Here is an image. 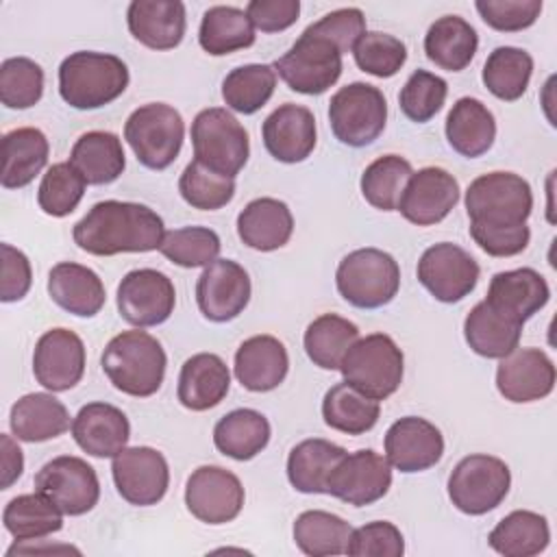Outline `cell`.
Here are the masks:
<instances>
[{
  "label": "cell",
  "mask_w": 557,
  "mask_h": 557,
  "mask_svg": "<svg viewBox=\"0 0 557 557\" xmlns=\"http://www.w3.org/2000/svg\"><path fill=\"white\" fill-rule=\"evenodd\" d=\"M276 72L268 63H248L231 70L222 81V100L228 109L252 115L272 98Z\"/></svg>",
  "instance_id": "cell-46"
},
{
  "label": "cell",
  "mask_w": 557,
  "mask_h": 557,
  "mask_svg": "<svg viewBox=\"0 0 557 557\" xmlns=\"http://www.w3.org/2000/svg\"><path fill=\"white\" fill-rule=\"evenodd\" d=\"M481 20L500 33H518L535 24L542 13V0H476Z\"/></svg>",
  "instance_id": "cell-55"
},
{
  "label": "cell",
  "mask_w": 557,
  "mask_h": 557,
  "mask_svg": "<svg viewBox=\"0 0 557 557\" xmlns=\"http://www.w3.org/2000/svg\"><path fill=\"white\" fill-rule=\"evenodd\" d=\"M231 387V372L224 359L215 352L191 355L178 374L176 396L189 411H207L220 405Z\"/></svg>",
  "instance_id": "cell-28"
},
{
  "label": "cell",
  "mask_w": 557,
  "mask_h": 557,
  "mask_svg": "<svg viewBox=\"0 0 557 557\" xmlns=\"http://www.w3.org/2000/svg\"><path fill=\"white\" fill-rule=\"evenodd\" d=\"M383 446L389 466L405 474L429 470L440 463L444 455V437L440 429L420 416L396 420L387 429Z\"/></svg>",
  "instance_id": "cell-21"
},
{
  "label": "cell",
  "mask_w": 557,
  "mask_h": 557,
  "mask_svg": "<svg viewBox=\"0 0 557 557\" xmlns=\"http://www.w3.org/2000/svg\"><path fill=\"white\" fill-rule=\"evenodd\" d=\"M70 163L81 172L87 185H109L126 168L122 139L109 131L83 133L70 152Z\"/></svg>",
  "instance_id": "cell-36"
},
{
  "label": "cell",
  "mask_w": 557,
  "mask_h": 557,
  "mask_svg": "<svg viewBox=\"0 0 557 557\" xmlns=\"http://www.w3.org/2000/svg\"><path fill=\"white\" fill-rule=\"evenodd\" d=\"M255 26L244 9L215 4L205 11L198 44L211 57H224L255 44Z\"/></svg>",
  "instance_id": "cell-41"
},
{
  "label": "cell",
  "mask_w": 557,
  "mask_h": 557,
  "mask_svg": "<svg viewBox=\"0 0 557 557\" xmlns=\"http://www.w3.org/2000/svg\"><path fill=\"white\" fill-rule=\"evenodd\" d=\"M474 244L490 257H513L520 255L531 239L527 224L513 228H487V226H468Z\"/></svg>",
  "instance_id": "cell-57"
},
{
  "label": "cell",
  "mask_w": 557,
  "mask_h": 557,
  "mask_svg": "<svg viewBox=\"0 0 557 557\" xmlns=\"http://www.w3.org/2000/svg\"><path fill=\"white\" fill-rule=\"evenodd\" d=\"M446 487L450 503L461 513L483 516L507 498L511 487V472L503 459L474 453L463 457L453 468Z\"/></svg>",
  "instance_id": "cell-9"
},
{
  "label": "cell",
  "mask_w": 557,
  "mask_h": 557,
  "mask_svg": "<svg viewBox=\"0 0 557 557\" xmlns=\"http://www.w3.org/2000/svg\"><path fill=\"white\" fill-rule=\"evenodd\" d=\"M111 474L117 494L135 505H157L170 485V468L165 457L150 446H126L111 461Z\"/></svg>",
  "instance_id": "cell-15"
},
{
  "label": "cell",
  "mask_w": 557,
  "mask_h": 557,
  "mask_svg": "<svg viewBox=\"0 0 557 557\" xmlns=\"http://www.w3.org/2000/svg\"><path fill=\"white\" fill-rule=\"evenodd\" d=\"M48 139L39 128L22 126L2 137V174L4 189H20L35 181L48 163Z\"/></svg>",
  "instance_id": "cell-34"
},
{
  "label": "cell",
  "mask_w": 557,
  "mask_h": 557,
  "mask_svg": "<svg viewBox=\"0 0 557 557\" xmlns=\"http://www.w3.org/2000/svg\"><path fill=\"white\" fill-rule=\"evenodd\" d=\"M387 102L379 87L370 83H350L337 89L329 102V124L333 135L350 146L372 144L385 128Z\"/></svg>",
  "instance_id": "cell-10"
},
{
  "label": "cell",
  "mask_w": 557,
  "mask_h": 557,
  "mask_svg": "<svg viewBox=\"0 0 557 557\" xmlns=\"http://www.w3.org/2000/svg\"><path fill=\"white\" fill-rule=\"evenodd\" d=\"M233 368L242 387L250 392H272L287 376V348L274 335H252L239 344Z\"/></svg>",
  "instance_id": "cell-27"
},
{
  "label": "cell",
  "mask_w": 557,
  "mask_h": 557,
  "mask_svg": "<svg viewBox=\"0 0 557 557\" xmlns=\"http://www.w3.org/2000/svg\"><path fill=\"white\" fill-rule=\"evenodd\" d=\"M115 300L120 315L128 324L148 329L163 324L172 315L176 289L168 274L152 268H139L124 274Z\"/></svg>",
  "instance_id": "cell-14"
},
{
  "label": "cell",
  "mask_w": 557,
  "mask_h": 557,
  "mask_svg": "<svg viewBox=\"0 0 557 557\" xmlns=\"http://www.w3.org/2000/svg\"><path fill=\"white\" fill-rule=\"evenodd\" d=\"M459 202V183L444 168H422L413 172L405 185L398 209L403 218L416 226L442 222Z\"/></svg>",
  "instance_id": "cell-20"
},
{
  "label": "cell",
  "mask_w": 557,
  "mask_h": 557,
  "mask_svg": "<svg viewBox=\"0 0 557 557\" xmlns=\"http://www.w3.org/2000/svg\"><path fill=\"white\" fill-rule=\"evenodd\" d=\"M355 63L361 72L372 74L376 78H389L400 72L407 61V46L381 30H366L352 48Z\"/></svg>",
  "instance_id": "cell-52"
},
{
  "label": "cell",
  "mask_w": 557,
  "mask_h": 557,
  "mask_svg": "<svg viewBox=\"0 0 557 557\" xmlns=\"http://www.w3.org/2000/svg\"><path fill=\"white\" fill-rule=\"evenodd\" d=\"M2 283L0 300L15 302L22 300L33 283V270L28 257L11 244H2Z\"/></svg>",
  "instance_id": "cell-58"
},
{
  "label": "cell",
  "mask_w": 557,
  "mask_h": 557,
  "mask_svg": "<svg viewBox=\"0 0 557 557\" xmlns=\"http://www.w3.org/2000/svg\"><path fill=\"white\" fill-rule=\"evenodd\" d=\"M33 374L50 392H67L85 374V344L70 329L46 331L33 352Z\"/></svg>",
  "instance_id": "cell-19"
},
{
  "label": "cell",
  "mask_w": 557,
  "mask_h": 557,
  "mask_svg": "<svg viewBox=\"0 0 557 557\" xmlns=\"http://www.w3.org/2000/svg\"><path fill=\"white\" fill-rule=\"evenodd\" d=\"M335 285L339 296L352 307L379 309L398 294L400 268L385 250L357 248L339 261Z\"/></svg>",
  "instance_id": "cell-5"
},
{
  "label": "cell",
  "mask_w": 557,
  "mask_h": 557,
  "mask_svg": "<svg viewBox=\"0 0 557 557\" xmlns=\"http://www.w3.org/2000/svg\"><path fill=\"white\" fill-rule=\"evenodd\" d=\"M272 429L268 418L257 409H233L213 426L215 448L235 461L257 457L270 442Z\"/></svg>",
  "instance_id": "cell-37"
},
{
  "label": "cell",
  "mask_w": 557,
  "mask_h": 557,
  "mask_svg": "<svg viewBox=\"0 0 557 557\" xmlns=\"http://www.w3.org/2000/svg\"><path fill=\"white\" fill-rule=\"evenodd\" d=\"M311 33L329 39L342 54L352 52L359 37L366 33V15L357 7H344L326 13L307 26Z\"/></svg>",
  "instance_id": "cell-56"
},
{
  "label": "cell",
  "mask_w": 557,
  "mask_h": 557,
  "mask_svg": "<svg viewBox=\"0 0 557 557\" xmlns=\"http://www.w3.org/2000/svg\"><path fill=\"white\" fill-rule=\"evenodd\" d=\"M72 437L91 457H115L126 448L131 424L122 409L109 403H87L72 420Z\"/></svg>",
  "instance_id": "cell-24"
},
{
  "label": "cell",
  "mask_w": 557,
  "mask_h": 557,
  "mask_svg": "<svg viewBox=\"0 0 557 557\" xmlns=\"http://www.w3.org/2000/svg\"><path fill=\"white\" fill-rule=\"evenodd\" d=\"M294 233V215L278 198H255L237 215L239 239L259 252L283 248Z\"/></svg>",
  "instance_id": "cell-29"
},
{
  "label": "cell",
  "mask_w": 557,
  "mask_h": 557,
  "mask_svg": "<svg viewBox=\"0 0 557 557\" xmlns=\"http://www.w3.org/2000/svg\"><path fill=\"white\" fill-rule=\"evenodd\" d=\"M416 274L435 300L453 305L463 300L476 287L481 268L461 246L440 242L422 252Z\"/></svg>",
  "instance_id": "cell-12"
},
{
  "label": "cell",
  "mask_w": 557,
  "mask_h": 557,
  "mask_svg": "<svg viewBox=\"0 0 557 557\" xmlns=\"http://www.w3.org/2000/svg\"><path fill=\"white\" fill-rule=\"evenodd\" d=\"M126 24L146 48L172 50L185 37V4L178 0H133L126 9Z\"/></svg>",
  "instance_id": "cell-26"
},
{
  "label": "cell",
  "mask_w": 557,
  "mask_h": 557,
  "mask_svg": "<svg viewBox=\"0 0 557 557\" xmlns=\"http://www.w3.org/2000/svg\"><path fill=\"white\" fill-rule=\"evenodd\" d=\"M522 326L524 324L507 318L481 300L463 320V337L476 355L485 359H503L518 348Z\"/></svg>",
  "instance_id": "cell-33"
},
{
  "label": "cell",
  "mask_w": 557,
  "mask_h": 557,
  "mask_svg": "<svg viewBox=\"0 0 557 557\" xmlns=\"http://www.w3.org/2000/svg\"><path fill=\"white\" fill-rule=\"evenodd\" d=\"M48 294L61 309L78 318L96 315L107 300L102 278L74 261H61L50 270Z\"/></svg>",
  "instance_id": "cell-30"
},
{
  "label": "cell",
  "mask_w": 557,
  "mask_h": 557,
  "mask_svg": "<svg viewBox=\"0 0 557 557\" xmlns=\"http://www.w3.org/2000/svg\"><path fill=\"white\" fill-rule=\"evenodd\" d=\"M4 529L17 542H35L61 531L63 511L41 492L11 498L2 511Z\"/></svg>",
  "instance_id": "cell-42"
},
{
  "label": "cell",
  "mask_w": 557,
  "mask_h": 557,
  "mask_svg": "<svg viewBox=\"0 0 557 557\" xmlns=\"http://www.w3.org/2000/svg\"><path fill=\"white\" fill-rule=\"evenodd\" d=\"M339 372L346 383L374 400L389 398L403 383L405 357L385 333L359 337L342 359Z\"/></svg>",
  "instance_id": "cell-6"
},
{
  "label": "cell",
  "mask_w": 557,
  "mask_h": 557,
  "mask_svg": "<svg viewBox=\"0 0 557 557\" xmlns=\"http://www.w3.org/2000/svg\"><path fill=\"white\" fill-rule=\"evenodd\" d=\"M44 70L28 57H11L0 65V100L7 109H30L41 100Z\"/></svg>",
  "instance_id": "cell-51"
},
{
  "label": "cell",
  "mask_w": 557,
  "mask_h": 557,
  "mask_svg": "<svg viewBox=\"0 0 557 557\" xmlns=\"http://www.w3.org/2000/svg\"><path fill=\"white\" fill-rule=\"evenodd\" d=\"M250 276L233 259H215L196 283V302L209 322L235 320L250 300Z\"/></svg>",
  "instance_id": "cell-18"
},
{
  "label": "cell",
  "mask_w": 557,
  "mask_h": 557,
  "mask_svg": "<svg viewBox=\"0 0 557 557\" xmlns=\"http://www.w3.org/2000/svg\"><path fill=\"white\" fill-rule=\"evenodd\" d=\"M550 287L546 278L533 268L505 270L492 276L485 302L507 318L524 324L540 309L546 307Z\"/></svg>",
  "instance_id": "cell-25"
},
{
  "label": "cell",
  "mask_w": 557,
  "mask_h": 557,
  "mask_svg": "<svg viewBox=\"0 0 557 557\" xmlns=\"http://www.w3.org/2000/svg\"><path fill=\"white\" fill-rule=\"evenodd\" d=\"M11 431L22 442H48L63 435L72 422L65 405L48 392H33L17 398L9 413Z\"/></svg>",
  "instance_id": "cell-31"
},
{
  "label": "cell",
  "mask_w": 557,
  "mask_h": 557,
  "mask_svg": "<svg viewBox=\"0 0 557 557\" xmlns=\"http://www.w3.org/2000/svg\"><path fill=\"white\" fill-rule=\"evenodd\" d=\"M296 546L309 557H326V555H344L352 527L324 509L302 511L292 527Z\"/></svg>",
  "instance_id": "cell-45"
},
{
  "label": "cell",
  "mask_w": 557,
  "mask_h": 557,
  "mask_svg": "<svg viewBox=\"0 0 557 557\" xmlns=\"http://www.w3.org/2000/svg\"><path fill=\"white\" fill-rule=\"evenodd\" d=\"M246 15L252 26L261 33H278L296 24L300 15L298 0H250L246 4Z\"/></svg>",
  "instance_id": "cell-59"
},
{
  "label": "cell",
  "mask_w": 557,
  "mask_h": 557,
  "mask_svg": "<svg viewBox=\"0 0 557 557\" xmlns=\"http://www.w3.org/2000/svg\"><path fill=\"white\" fill-rule=\"evenodd\" d=\"M128 87L126 63L109 52L78 50L59 65V94L65 104L81 111L107 107Z\"/></svg>",
  "instance_id": "cell-3"
},
{
  "label": "cell",
  "mask_w": 557,
  "mask_h": 557,
  "mask_svg": "<svg viewBox=\"0 0 557 557\" xmlns=\"http://www.w3.org/2000/svg\"><path fill=\"white\" fill-rule=\"evenodd\" d=\"M496 387L509 403L542 400L555 387V363L540 348H516L500 359Z\"/></svg>",
  "instance_id": "cell-22"
},
{
  "label": "cell",
  "mask_w": 557,
  "mask_h": 557,
  "mask_svg": "<svg viewBox=\"0 0 557 557\" xmlns=\"http://www.w3.org/2000/svg\"><path fill=\"white\" fill-rule=\"evenodd\" d=\"M379 400L366 396L350 383L333 385L322 398V418L326 426L346 435H363L379 422Z\"/></svg>",
  "instance_id": "cell-40"
},
{
  "label": "cell",
  "mask_w": 557,
  "mask_h": 557,
  "mask_svg": "<svg viewBox=\"0 0 557 557\" xmlns=\"http://www.w3.org/2000/svg\"><path fill=\"white\" fill-rule=\"evenodd\" d=\"M165 235L157 211L139 202H96L72 228L74 244L96 257L159 250Z\"/></svg>",
  "instance_id": "cell-1"
},
{
  "label": "cell",
  "mask_w": 557,
  "mask_h": 557,
  "mask_svg": "<svg viewBox=\"0 0 557 557\" xmlns=\"http://www.w3.org/2000/svg\"><path fill=\"white\" fill-rule=\"evenodd\" d=\"M220 248L222 242L215 231L207 226H183L163 235L159 252L181 268H207L218 259Z\"/></svg>",
  "instance_id": "cell-49"
},
{
  "label": "cell",
  "mask_w": 557,
  "mask_h": 557,
  "mask_svg": "<svg viewBox=\"0 0 557 557\" xmlns=\"http://www.w3.org/2000/svg\"><path fill=\"white\" fill-rule=\"evenodd\" d=\"M392 485L389 461L372 448L346 453L333 468L326 494L352 507H366L381 500Z\"/></svg>",
  "instance_id": "cell-17"
},
{
  "label": "cell",
  "mask_w": 557,
  "mask_h": 557,
  "mask_svg": "<svg viewBox=\"0 0 557 557\" xmlns=\"http://www.w3.org/2000/svg\"><path fill=\"white\" fill-rule=\"evenodd\" d=\"M446 96H448V85L442 76L426 70H416L403 85L398 94V104H400V111L411 122L424 124L431 117H435V113L444 107Z\"/></svg>",
  "instance_id": "cell-53"
},
{
  "label": "cell",
  "mask_w": 557,
  "mask_h": 557,
  "mask_svg": "<svg viewBox=\"0 0 557 557\" xmlns=\"http://www.w3.org/2000/svg\"><path fill=\"white\" fill-rule=\"evenodd\" d=\"M124 139L141 165L148 170H165L181 152L185 122L174 107L165 102H148L126 117Z\"/></svg>",
  "instance_id": "cell-7"
},
{
  "label": "cell",
  "mask_w": 557,
  "mask_h": 557,
  "mask_svg": "<svg viewBox=\"0 0 557 557\" xmlns=\"http://www.w3.org/2000/svg\"><path fill=\"white\" fill-rule=\"evenodd\" d=\"M533 74V57L516 46H498L483 63V85L492 96L513 102L524 96Z\"/></svg>",
  "instance_id": "cell-44"
},
{
  "label": "cell",
  "mask_w": 557,
  "mask_h": 557,
  "mask_svg": "<svg viewBox=\"0 0 557 557\" xmlns=\"http://www.w3.org/2000/svg\"><path fill=\"white\" fill-rule=\"evenodd\" d=\"M183 200L200 211H215L228 205L235 196V178L213 172L200 161H189L178 178Z\"/></svg>",
  "instance_id": "cell-48"
},
{
  "label": "cell",
  "mask_w": 557,
  "mask_h": 557,
  "mask_svg": "<svg viewBox=\"0 0 557 557\" xmlns=\"http://www.w3.org/2000/svg\"><path fill=\"white\" fill-rule=\"evenodd\" d=\"M272 67L292 91L320 96L342 76V52L329 39L305 28Z\"/></svg>",
  "instance_id": "cell-11"
},
{
  "label": "cell",
  "mask_w": 557,
  "mask_h": 557,
  "mask_svg": "<svg viewBox=\"0 0 557 557\" xmlns=\"http://www.w3.org/2000/svg\"><path fill=\"white\" fill-rule=\"evenodd\" d=\"M0 453H2V481H0V487L9 490L22 476L24 455H22V448L17 446V442L9 433L0 435Z\"/></svg>",
  "instance_id": "cell-60"
},
{
  "label": "cell",
  "mask_w": 557,
  "mask_h": 557,
  "mask_svg": "<svg viewBox=\"0 0 557 557\" xmlns=\"http://www.w3.org/2000/svg\"><path fill=\"white\" fill-rule=\"evenodd\" d=\"M550 542L548 520L529 509L507 513L487 535V544L505 557H533L546 550Z\"/></svg>",
  "instance_id": "cell-39"
},
{
  "label": "cell",
  "mask_w": 557,
  "mask_h": 557,
  "mask_svg": "<svg viewBox=\"0 0 557 557\" xmlns=\"http://www.w3.org/2000/svg\"><path fill=\"white\" fill-rule=\"evenodd\" d=\"M344 455L346 448L329 440H302L289 450L287 457V479L292 487L302 494H326L329 476Z\"/></svg>",
  "instance_id": "cell-38"
},
{
  "label": "cell",
  "mask_w": 557,
  "mask_h": 557,
  "mask_svg": "<svg viewBox=\"0 0 557 557\" xmlns=\"http://www.w3.org/2000/svg\"><path fill=\"white\" fill-rule=\"evenodd\" d=\"M405 553V540L396 524L387 520H374L359 529H352L346 555L352 557H400Z\"/></svg>",
  "instance_id": "cell-54"
},
{
  "label": "cell",
  "mask_w": 557,
  "mask_h": 557,
  "mask_svg": "<svg viewBox=\"0 0 557 557\" xmlns=\"http://www.w3.org/2000/svg\"><path fill=\"white\" fill-rule=\"evenodd\" d=\"M85 187H87L85 178L81 176V172L70 161L54 163L41 176V183H39V189H37L39 209L46 215L65 218L83 200Z\"/></svg>",
  "instance_id": "cell-50"
},
{
  "label": "cell",
  "mask_w": 557,
  "mask_h": 557,
  "mask_svg": "<svg viewBox=\"0 0 557 557\" xmlns=\"http://www.w3.org/2000/svg\"><path fill=\"white\" fill-rule=\"evenodd\" d=\"M194 159L224 176H237L250 154V141L239 120L222 107L202 109L191 122Z\"/></svg>",
  "instance_id": "cell-8"
},
{
  "label": "cell",
  "mask_w": 557,
  "mask_h": 557,
  "mask_svg": "<svg viewBox=\"0 0 557 557\" xmlns=\"http://www.w3.org/2000/svg\"><path fill=\"white\" fill-rule=\"evenodd\" d=\"M359 339V329L348 318L322 313L309 322L302 344L313 366L322 370H339L344 355Z\"/></svg>",
  "instance_id": "cell-43"
},
{
  "label": "cell",
  "mask_w": 557,
  "mask_h": 557,
  "mask_svg": "<svg viewBox=\"0 0 557 557\" xmlns=\"http://www.w3.org/2000/svg\"><path fill=\"white\" fill-rule=\"evenodd\" d=\"M479 48V35L459 15L437 17L424 35V52L431 63L446 72H461L470 65Z\"/></svg>",
  "instance_id": "cell-35"
},
{
  "label": "cell",
  "mask_w": 557,
  "mask_h": 557,
  "mask_svg": "<svg viewBox=\"0 0 557 557\" xmlns=\"http://www.w3.org/2000/svg\"><path fill=\"white\" fill-rule=\"evenodd\" d=\"M446 139L455 152L474 159L485 154L496 139V120L476 98H459L446 115Z\"/></svg>",
  "instance_id": "cell-32"
},
{
  "label": "cell",
  "mask_w": 557,
  "mask_h": 557,
  "mask_svg": "<svg viewBox=\"0 0 557 557\" xmlns=\"http://www.w3.org/2000/svg\"><path fill=\"white\" fill-rule=\"evenodd\" d=\"M533 209V191L527 178L513 172L476 176L466 189L470 226L513 228L527 224Z\"/></svg>",
  "instance_id": "cell-4"
},
{
  "label": "cell",
  "mask_w": 557,
  "mask_h": 557,
  "mask_svg": "<svg viewBox=\"0 0 557 557\" xmlns=\"http://www.w3.org/2000/svg\"><path fill=\"white\" fill-rule=\"evenodd\" d=\"M35 490L46 494L65 516H83L98 505L100 481L81 457L59 455L35 474Z\"/></svg>",
  "instance_id": "cell-13"
},
{
  "label": "cell",
  "mask_w": 557,
  "mask_h": 557,
  "mask_svg": "<svg viewBox=\"0 0 557 557\" xmlns=\"http://www.w3.org/2000/svg\"><path fill=\"white\" fill-rule=\"evenodd\" d=\"M100 366L115 389L135 398H148L163 383L168 357L157 337L133 329L109 339Z\"/></svg>",
  "instance_id": "cell-2"
},
{
  "label": "cell",
  "mask_w": 557,
  "mask_h": 557,
  "mask_svg": "<svg viewBox=\"0 0 557 557\" xmlns=\"http://www.w3.org/2000/svg\"><path fill=\"white\" fill-rule=\"evenodd\" d=\"M244 485L226 468L200 466L185 485V505L189 513L205 524H226L235 520L244 507Z\"/></svg>",
  "instance_id": "cell-16"
},
{
  "label": "cell",
  "mask_w": 557,
  "mask_h": 557,
  "mask_svg": "<svg viewBox=\"0 0 557 557\" xmlns=\"http://www.w3.org/2000/svg\"><path fill=\"white\" fill-rule=\"evenodd\" d=\"M413 168L400 154H383L374 159L361 174V194L366 202L381 211H396L405 185Z\"/></svg>",
  "instance_id": "cell-47"
},
{
  "label": "cell",
  "mask_w": 557,
  "mask_h": 557,
  "mask_svg": "<svg viewBox=\"0 0 557 557\" xmlns=\"http://www.w3.org/2000/svg\"><path fill=\"white\" fill-rule=\"evenodd\" d=\"M265 150L281 163H300L315 148V117L296 102L276 107L261 126Z\"/></svg>",
  "instance_id": "cell-23"
}]
</instances>
